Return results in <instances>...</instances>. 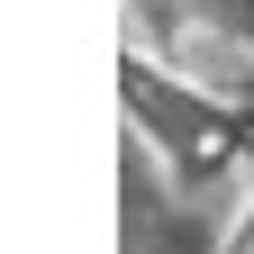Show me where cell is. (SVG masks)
Returning a JSON list of instances; mask_svg holds the SVG:
<instances>
[]
</instances>
